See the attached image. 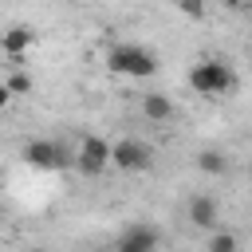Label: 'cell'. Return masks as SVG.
<instances>
[{
  "label": "cell",
  "instance_id": "obj_11",
  "mask_svg": "<svg viewBox=\"0 0 252 252\" xmlns=\"http://www.w3.org/2000/svg\"><path fill=\"white\" fill-rule=\"evenodd\" d=\"M205 252H240V240H236V236H232L228 228H217V232L209 236Z\"/></svg>",
  "mask_w": 252,
  "mask_h": 252
},
{
  "label": "cell",
  "instance_id": "obj_14",
  "mask_svg": "<svg viewBox=\"0 0 252 252\" xmlns=\"http://www.w3.org/2000/svg\"><path fill=\"white\" fill-rule=\"evenodd\" d=\"M8 98H12V91H8V87H4V83H0V110H4V106H8Z\"/></svg>",
  "mask_w": 252,
  "mask_h": 252
},
{
  "label": "cell",
  "instance_id": "obj_7",
  "mask_svg": "<svg viewBox=\"0 0 252 252\" xmlns=\"http://www.w3.org/2000/svg\"><path fill=\"white\" fill-rule=\"evenodd\" d=\"M189 224H193V228H205V232H217V224H220V205H217L209 193L189 197Z\"/></svg>",
  "mask_w": 252,
  "mask_h": 252
},
{
  "label": "cell",
  "instance_id": "obj_2",
  "mask_svg": "<svg viewBox=\"0 0 252 252\" xmlns=\"http://www.w3.org/2000/svg\"><path fill=\"white\" fill-rule=\"evenodd\" d=\"M189 87L205 98H224L232 87H236V75L224 59H201L193 71H189Z\"/></svg>",
  "mask_w": 252,
  "mask_h": 252
},
{
  "label": "cell",
  "instance_id": "obj_8",
  "mask_svg": "<svg viewBox=\"0 0 252 252\" xmlns=\"http://www.w3.org/2000/svg\"><path fill=\"white\" fill-rule=\"evenodd\" d=\"M32 43H35V32H32V28H24V24H16V28H8V32L0 35V55L20 59V55H24Z\"/></svg>",
  "mask_w": 252,
  "mask_h": 252
},
{
  "label": "cell",
  "instance_id": "obj_6",
  "mask_svg": "<svg viewBox=\"0 0 252 252\" xmlns=\"http://www.w3.org/2000/svg\"><path fill=\"white\" fill-rule=\"evenodd\" d=\"M158 244H161V232L150 220H134V224L122 228L114 252H158Z\"/></svg>",
  "mask_w": 252,
  "mask_h": 252
},
{
  "label": "cell",
  "instance_id": "obj_13",
  "mask_svg": "<svg viewBox=\"0 0 252 252\" xmlns=\"http://www.w3.org/2000/svg\"><path fill=\"white\" fill-rule=\"evenodd\" d=\"M177 12H181V16H189V20H201V16H205V4H197V0H181V4H177Z\"/></svg>",
  "mask_w": 252,
  "mask_h": 252
},
{
  "label": "cell",
  "instance_id": "obj_17",
  "mask_svg": "<svg viewBox=\"0 0 252 252\" xmlns=\"http://www.w3.org/2000/svg\"><path fill=\"white\" fill-rule=\"evenodd\" d=\"M201 252H205V248H201Z\"/></svg>",
  "mask_w": 252,
  "mask_h": 252
},
{
  "label": "cell",
  "instance_id": "obj_12",
  "mask_svg": "<svg viewBox=\"0 0 252 252\" xmlns=\"http://www.w3.org/2000/svg\"><path fill=\"white\" fill-rule=\"evenodd\" d=\"M4 87H8L12 94H28V91H32V79H28L24 71H16V75H8V79H4Z\"/></svg>",
  "mask_w": 252,
  "mask_h": 252
},
{
  "label": "cell",
  "instance_id": "obj_10",
  "mask_svg": "<svg viewBox=\"0 0 252 252\" xmlns=\"http://www.w3.org/2000/svg\"><path fill=\"white\" fill-rule=\"evenodd\" d=\"M197 169L209 173V177H224V173H228V154H220V150H201V154H197Z\"/></svg>",
  "mask_w": 252,
  "mask_h": 252
},
{
  "label": "cell",
  "instance_id": "obj_9",
  "mask_svg": "<svg viewBox=\"0 0 252 252\" xmlns=\"http://www.w3.org/2000/svg\"><path fill=\"white\" fill-rule=\"evenodd\" d=\"M142 114H146L150 122H169V118H173V98L150 91V94H142Z\"/></svg>",
  "mask_w": 252,
  "mask_h": 252
},
{
  "label": "cell",
  "instance_id": "obj_5",
  "mask_svg": "<svg viewBox=\"0 0 252 252\" xmlns=\"http://www.w3.org/2000/svg\"><path fill=\"white\" fill-rule=\"evenodd\" d=\"M20 158H24L32 169H59V165H67V150H63L59 142H51V138H32V142H24Z\"/></svg>",
  "mask_w": 252,
  "mask_h": 252
},
{
  "label": "cell",
  "instance_id": "obj_15",
  "mask_svg": "<svg viewBox=\"0 0 252 252\" xmlns=\"http://www.w3.org/2000/svg\"><path fill=\"white\" fill-rule=\"evenodd\" d=\"M32 252H47V248H32Z\"/></svg>",
  "mask_w": 252,
  "mask_h": 252
},
{
  "label": "cell",
  "instance_id": "obj_3",
  "mask_svg": "<svg viewBox=\"0 0 252 252\" xmlns=\"http://www.w3.org/2000/svg\"><path fill=\"white\" fill-rule=\"evenodd\" d=\"M110 165L122 169V173H142V169L154 165V150L138 138H122V142L110 146Z\"/></svg>",
  "mask_w": 252,
  "mask_h": 252
},
{
  "label": "cell",
  "instance_id": "obj_1",
  "mask_svg": "<svg viewBox=\"0 0 252 252\" xmlns=\"http://www.w3.org/2000/svg\"><path fill=\"white\" fill-rule=\"evenodd\" d=\"M106 67L126 79H150V75H158V55L142 43H114L106 51Z\"/></svg>",
  "mask_w": 252,
  "mask_h": 252
},
{
  "label": "cell",
  "instance_id": "obj_16",
  "mask_svg": "<svg viewBox=\"0 0 252 252\" xmlns=\"http://www.w3.org/2000/svg\"><path fill=\"white\" fill-rule=\"evenodd\" d=\"M248 16H252V8H248Z\"/></svg>",
  "mask_w": 252,
  "mask_h": 252
},
{
  "label": "cell",
  "instance_id": "obj_4",
  "mask_svg": "<svg viewBox=\"0 0 252 252\" xmlns=\"http://www.w3.org/2000/svg\"><path fill=\"white\" fill-rule=\"evenodd\" d=\"M106 165H110V142L98 138V134H87L79 142V150H75V169L83 177H98Z\"/></svg>",
  "mask_w": 252,
  "mask_h": 252
}]
</instances>
